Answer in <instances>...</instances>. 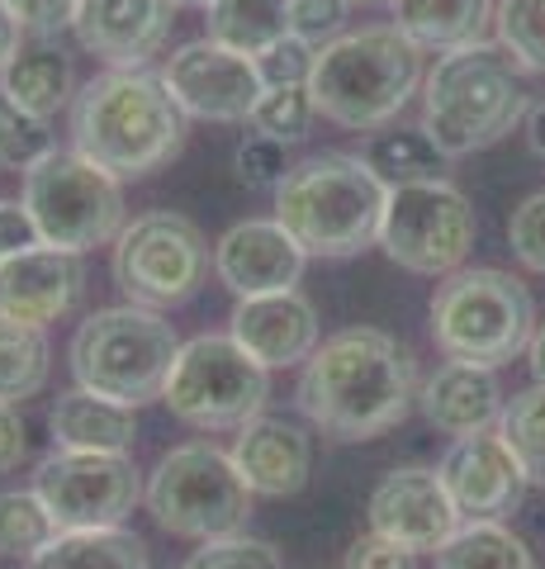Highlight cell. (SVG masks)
<instances>
[{
	"mask_svg": "<svg viewBox=\"0 0 545 569\" xmlns=\"http://www.w3.org/2000/svg\"><path fill=\"white\" fill-rule=\"evenodd\" d=\"M294 403L323 437L371 441L417 403V361L380 328H342L319 342L294 385Z\"/></svg>",
	"mask_w": 545,
	"mask_h": 569,
	"instance_id": "cell-1",
	"label": "cell"
},
{
	"mask_svg": "<svg viewBox=\"0 0 545 569\" xmlns=\"http://www.w3.org/2000/svg\"><path fill=\"white\" fill-rule=\"evenodd\" d=\"M72 148L114 181H143L185 148V110L143 67H104L72 100Z\"/></svg>",
	"mask_w": 545,
	"mask_h": 569,
	"instance_id": "cell-2",
	"label": "cell"
},
{
	"mask_svg": "<svg viewBox=\"0 0 545 569\" xmlns=\"http://www.w3.org/2000/svg\"><path fill=\"white\" fill-rule=\"evenodd\" d=\"M532 110L522 67L498 48V39H474L436 52L422 77V133L442 157H470L503 142Z\"/></svg>",
	"mask_w": 545,
	"mask_h": 569,
	"instance_id": "cell-3",
	"label": "cell"
},
{
	"mask_svg": "<svg viewBox=\"0 0 545 569\" xmlns=\"http://www.w3.org/2000/svg\"><path fill=\"white\" fill-rule=\"evenodd\" d=\"M422 48L398 24H371L319 48L309 96L337 129H390L422 86Z\"/></svg>",
	"mask_w": 545,
	"mask_h": 569,
	"instance_id": "cell-4",
	"label": "cell"
},
{
	"mask_svg": "<svg viewBox=\"0 0 545 569\" xmlns=\"http://www.w3.org/2000/svg\"><path fill=\"white\" fill-rule=\"evenodd\" d=\"M390 186L365 167V157L319 152L290 167L275 186V219L309 257L342 261L380 242V219Z\"/></svg>",
	"mask_w": 545,
	"mask_h": 569,
	"instance_id": "cell-5",
	"label": "cell"
},
{
	"mask_svg": "<svg viewBox=\"0 0 545 569\" xmlns=\"http://www.w3.org/2000/svg\"><path fill=\"white\" fill-rule=\"evenodd\" d=\"M175 351H181V332L162 309L110 305L72 332L67 366H72V380L91 395L143 408L162 399Z\"/></svg>",
	"mask_w": 545,
	"mask_h": 569,
	"instance_id": "cell-6",
	"label": "cell"
},
{
	"mask_svg": "<svg viewBox=\"0 0 545 569\" xmlns=\"http://www.w3.org/2000/svg\"><path fill=\"white\" fill-rule=\"evenodd\" d=\"M532 332L536 299L498 266H461L432 295V342L446 361L498 370L526 351Z\"/></svg>",
	"mask_w": 545,
	"mask_h": 569,
	"instance_id": "cell-7",
	"label": "cell"
},
{
	"mask_svg": "<svg viewBox=\"0 0 545 569\" xmlns=\"http://www.w3.org/2000/svg\"><path fill=\"white\" fill-rule=\"evenodd\" d=\"M252 489L238 475L233 456L214 441H181L152 466L143 503L166 537L219 541L238 537L252 518Z\"/></svg>",
	"mask_w": 545,
	"mask_h": 569,
	"instance_id": "cell-8",
	"label": "cell"
},
{
	"mask_svg": "<svg viewBox=\"0 0 545 569\" xmlns=\"http://www.w3.org/2000/svg\"><path fill=\"white\" fill-rule=\"evenodd\" d=\"M20 204L29 209V223L43 247H62L77 257L114 247L129 223L124 181L100 171L77 148H52L43 162H33L24 171Z\"/></svg>",
	"mask_w": 545,
	"mask_h": 569,
	"instance_id": "cell-9",
	"label": "cell"
},
{
	"mask_svg": "<svg viewBox=\"0 0 545 569\" xmlns=\"http://www.w3.org/2000/svg\"><path fill=\"white\" fill-rule=\"evenodd\" d=\"M271 370L252 361L228 332H204L181 342L162 385V403L171 418L200 432H238L266 413Z\"/></svg>",
	"mask_w": 545,
	"mask_h": 569,
	"instance_id": "cell-10",
	"label": "cell"
},
{
	"mask_svg": "<svg viewBox=\"0 0 545 569\" xmlns=\"http://www.w3.org/2000/svg\"><path fill=\"white\" fill-rule=\"evenodd\" d=\"M209 266H214V252H209L200 223H190L185 213L171 209L129 219L124 233L114 238L110 257L114 284L124 290L129 305L143 309H175L185 299H195Z\"/></svg>",
	"mask_w": 545,
	"mask_h": 569,
	"instance_id": "cell-11",
	"label": "cell"
},
{
	"mask_svg": "<svg viewBox=\"0 0 545 569\" xmlns=\"http://www.w3.org/2000/svg\"><path fill=\"white\" fill-rule=\"evenodd\" d=\"M474 238H480V219L474 204L465 200L461 186L451 181H413V186H390L380 219V242L384 257L413 276H451L461 271Z\"/></svg>",
	"mask_w": 545,
	"mask_h": 569,
	"instance_id": "cell-12",
	"label": "cell"
},
{
	"mask_svg": "<svg viewBox=\"0 0 545 569\" xmlns=\"http://www.w3.org/2000/svg\"><path fill=\"white\" fill-rule=\"evenodd\" d=\"M143 485L133 456H110V451H67L52 447L39 470H33V489L58 518L62 531H85V527H124L129 512L143 503Z\"/></svg>",
	"mask_w": 545,
	"mask_h": 569,
	"instance_id": "cell-13",
	"label": "cell"
},
{
	"mask_svg": "<svg viewBox=\"0 0 545 569\" xmlns=\"http://www.w3.org/2000/svg\"><path fill=\"white\" fill-rule=\"evenodd\" d=\"M162 81L171 100L185 110V119L204 123H242L252 119L261 100V77L248 52H233L204 33L195 43H181L162 67Z\"/></svg>",
	"mask_w": 545,
	"mask_h": 569,
	"instance_id": "cell-14",
	"label": "cell"
},
{
	"mask_svg": "<svg viewBox=\"0 0 545 569\" xmlns=\"http://www.w3.org/2000/svg\"><path fill=\"white\" fill-rule=\"evenodd\" d=\"M436 475H442V485L451 493L455 512H461V522L513 518V512L522 508L526 489H532L498 427L474 432V437H455L446 447V456L436 460Z\"/></svg>",
	"mask_w": 545,
	"mask_h": 569,
	"instance_id": "cell-15",
	"label": "cell"
},
{
	"mask_svg": "<svg viewBox=\"0 0 545 569\" xmlns=\"http://www.w3.org/2000/svg\"><path fill=\"white\" fill-rule=\"evenodd\" d=\"M455 527H461V512L436 470H390L371 493V531L413 556H436L455 537Z\"/></svg>",
	"mask_w": 545,
	"mask_h": 569,
	"instance_id": "cell-16",
	"label": "cell"
},
{
	"mask_svg": "<svg viewBox=\"0 0 545 569\" xmlns=\"http://www.w3.org/2000/svg\"><path fill=\"white\" fill-rule=\"evenodd\" d=\"M304 266L309 252L280 219H242L214 242V276L233 290V299L285 295L304 280Z\"/></svg>",
	"mask_w": 545,
	"mask_h": 569,
	"instance_id": "cell-17",
	"label": "cell"
},
{
	"mask_svg": "<svg viewBox=\"0 0 545 569\" xmlns=\"http://www.w3.org/2000/svg\"><path fill=\"white\" fill-rule=\"evenodd\" d=\"M85 266L77 252L33 242L0 266V313L29 328H48L81 305Z\"/></svg>",
	"mask_w": 545,
	"mask_h": 569,
	"instance_id": "cell-18",
	"label": "cell"
},
{
	"mask_svg": "<svg viewBox=\"0 0 545 569\" xmlns=\"http://www.w3.org/2000/svg\"><path fill=\"white\" fill-rule=\"evenodd\" d=\"M175 24V0H81L77 43L104 67H148L166 48Z\"/></svg>",
	"mask_w": 545,
	"mask_h": 569,
	"instance_id": "cell-19",
	"label": "cell"
},
{
	"mask_svg": "<svg viewBox=\"0 0 545 569\" xmlns=\"http://www.w3.org/2000/svg\"><path fill=\"white\" fill-rule=\"evenodd\" d=\"M228 337L266 370H285V366H304L319 351L323 328H319V309L299 290H285V295L238 299L233 318H228Z\"/></svg>",
	"mask_w": 545,
	"mask_h": 569,
	"instance_id": "cell-20",
	"label": "cell"
},
{
	"mask_svg": "<svg viewBox=\"0 0 545 569\" xmlns=\"http://www.w3.org/2000/svg\"><path fill=\"white\" fill-rule=\"evenodd\" d=\"M233 466L256 498H290L313 475V432L304 422L261 413L233 437Z\"/></svg>",
	"mask_w": 545,
	"mask_h": 569,
	"instance_id": "cell-21",
	"label": "cell"
},
{
	"mask_svg": "<svg viewBox=\"0 0 545 569\" xmlns=\"http://www.w3.org/2000/svg\"><path fill=\"white\" fill-rule=\"evenodd\" d=\"M503 385L498 370L470 366V361H442L417 389V408L442 437H474L498 427L503 418Z\"/></svg>",
	"mask_w": 545,
	"mask_h": 569,
	"instance_id": "cell-22",
	"label": "cell"
},
{
	"mask_svg": "<svg viewBox=\"0 0 545 569\" xmlns=\"http://www.w3.org/2000/svg\"><path fill=\"white\" fill-rule=\"evenodd\" d=\"M48 432L52 447L67 451H110V456H129L138 441V408L100 399L91 389H67L52 399L48 408Z\"/></svg>",
	"mask_w": 545,
	"mask_h": 569,
	"instance_id": "cell-23",
	"label": "cell"
},
{
	"mask_svg": "<svg viewBox=\"0 0 545 569\" xmlns=\"http://www.w3.org/2000/svg\"><path fill=\"white\" fill-rule=\"evenodd\" d=\"M0 91L20 100L29 114L52 119L58 110H72L77 100V62L58 39H29L0 71Z\"/></svg>",
	"mask_w": 545,
	"mask_h": 569,
	"instance_id": "cell-24",
	"label": "cell"
},
{
	"mask_svg": "<svg viewBox=\"0 0 545 569\" xmlns=\"http://www.w3.org/2000/svg\"><path fill=\"white\" fill-rule=\"evenodd\" d=\"M494 6L498 0H390L394 24L422 52H446L484 39L494 24Z\"/></svg>",
	"mask_w": 545,
	"mask_h": 569,
	"instance_id": "cell-25",
	"label": "cell"
},
{
	"mask_svg": "<svg viewBox=\"0 0 545 569\" xmlns=\"http://www.w3.org/2000/svg\"><path fill=\"white\" fill-rule=\"evenodd\" d=\"M24 569H148V546L129 527L58 531Z\"/></svg>",
	"mask_w": 545,
	"mask_h": 569,
	"instance_id": "cell-26",
	"label": "cell"
},
{
	"mask_svg": "<svg viewBox=\"0 0 545 569\" xmlns=\"http://www.w3.org/2000/svg\"><path fill=\"white\" fill-rule=\"evenodd\" d=\"M209 39L233 52H266L290 33V0H214L204 10Z\"/></svg>",
	"mask_w": 545,
	"mask_h": 569,
	"instance_id": "cell-27",
	"label": "cell"
},
{
	"mask_svg": "<svg viewBox=\"0 0 545 569\" xmlns=\"http://www.w3.org/2000/svg\"><path fill=\"white\" fill-rule=\"evenodd\" d=\"M436 569H541V560L507 522H461L436 550Z\"/></svg>",
	"mask_w": 545,
	"mask_h": 569,
	"instance_id": "cell-28",
	"label": "cell"
},
{
	"mask_svg": "<svg viewBox=\"0 0 545 569\" xmlns=\"http://www.w3.org/2000/svg\"><path fill=\"white\" fill-rule=\"evenodd\" d=\"M48 370H52L48 332L0 313V403L20 408L24 399H33L48 385Z\"/></svg>",
	"mask_w": 545,
	"mask_h": 569,
	"instance_id": "cell-29",
	"label": "cell"
},
{
	"mask_svg": "<svg viewBox=\"0 0 545 569\" xmlns=\"http://www.w3.org/2000/svg\"><path fill=\"white\" fill-rule=\"evenodd\" d=\"M365 167H371L384 186H413V181H436L442 176V148L422 129H380L365 142Z\"/></svg>",
	"mask_w": 545,
	"mask_h": 569,
	"instance_id": "cell-30",
	"label": "cell"
},
{
	"mask_svg": "<svg viewBox=\"0 0 545 569\" xmlns=\"http://www.w3.org/2000/svg\"><path fill=\"white\" fill-rule=\"evenodd\" d=\"M503 441L513 447L517 466L532 489H545V385H532L503 403L498 418Z\"/></svg>",
	"mask_w": 545,
	"mask_h": 569,
	"instance_id": "cell-31",
	"label": "cell"
},
{
	"mask_svg": "<svg viewBox=\"0 0 545 569\" xmlns=\"http://www.w3.org/2000/svg\"><path fill=\"white\" fill-rule=\"evenodd\" d=\"M58 518L48 512L39 489H6L0 493V556L33 560L39 550L58 537Z\"/></svg>",
	"mask_w": 545,
	"mask_h": 569,
	"instance_id": "cell-32",
	"label": "cell"
},
{
	"mask_svg": "<svg viewBox=\"0 0 545 569\" xmlns=\"http://www.w3.org/2000/svg\"><path fill=\"white\" fill-rule=\"evenodd\" d=\"M494 39L522 71L545 77V0H498Z\"/></svg>",
	"mask_w": 545,
	"mask_h": 569,
	"instance_id": "cell-33",
	"label": "cell"
},
{
	"mask_svg": "<svg viewBox=\"0 0 545 569\" xmlns=\"http://www.w3.org/2000/svg\"><path fill=\"white\" fill-rule=\"evenodd\" d=\"M313 119H319V104H313L309 86H280V91H261L256 110H252V133H266L275 142H285V148H294V142H304Z\"/></svg>",
	"mask_w": 545,
	"mask_h": 569,
	"instance_id": "cell-34",
	"label": "cell"
},
{
	"mask_svg": "<svg viewBox=\"0 0 545 569\" xmlns=\"http://www.w3.org/2000/svg\"><path fill=\"white\" fill-rule=\"evenodd\" d=\"M52 148H58V142L48 133V119L29 114L20 100H10L0 91V167L29 171L33 162H43Z\"/></svg>",
	"mask_w": 545,
	"mask_h": 569,
	"instance_id": "cell-35",
	"label": "cell"
},
{
	"mask_svg": "<svg viewBox=\"0 0 545 569\" xmlns=\"http://www.w3.org/2000/svg\"><path fill=\"white\" fill-rule=\"evenodd\" d=\"M181 569H285V560H280V550L271 541L238 531V537L200 541V550Z\"/></svg>",
	"mask_w": 545,
	"mask_h": 569,
	"instance_id": "cell-36",
	"label": "cell"
},
{
	"mask_svg": "<svg viewBox=\"0 0 545 569\" xmlns=\"http://www.w3.org/2000/svg\"><path fill=\"white\" fill-rule=\"evenodd\" d=\"M313 58H319V48L294 39V33H285L280 43H271L266 52H256V77L266 91H280V86H309L313 77Z\"/></svg>",
	"mask_w": 545,
	"mask_h": 569,
	"instance_id": "cell-37",
	"label": "cell"
},
{
	"mask_svg": "<svg viewBox=\"0 0 545 569\" xmlns=\"http://www.w3.org/2000/svg\"><path fill=\"white\" fill-rule=\"evenodd\" d=\"M233 171H238L242 186H252V190H275V186L290 176L285 142H275V138H266V133H248V138L238 142V152H233Z\"/></svg>",
	"mask_w": 545,
	"mask_h": 569,
	"instance_id": "cell-38",
	"label": "cell"
},
{
	"mask_svg": "<svg viewBox=\"0 0 545 569\" xmlns=\"http://www.w3.org/2000/svg\"><path fill=\"white\" fill-rule=\"evenodd\" d=\"M507 247H513V257L526 271L545 276V190L526 194L513 209V219H507Z\"/></svg>",
	"mask_w": 545,
	"mask_h": 569,
	"instance_id": "cell-39",
	"label": "cell"
},
{
	"mask_svg": "<svg viewBox=\"0 0 545 569\" xmlns=\"http://www.w3.org/2000/svg\"><path fill=\"white\" fill-rule=\"evenodd\" d=\"M351 0H290V33L313 48H323L346 33Z\"/></svg>",
	"mask_w": 545,
	"mask_h": 569,
	"instance_id": "cell-40",
	"label": "cell"
},
{
	"mask_svg": "<svg viewBox=\"0 0 545 569\" xmlns=\"http://www.w3.org/2000/svg\"><path fill=\"white\" fill-rule=\"evenodd\" d=\"M10 14L20 20L29 39H58L62 29L77 24V6L81 0H6Z\"/></svg>",
	"mask_w": 545,
	"mask_h": 569,
	"instance_id": "cell-41",
	"label": "cell"
},
{
	"mask_svg": "<svg viewBox=\"0 0 545 569\" xmlns=\"http://www.w3.org/2000/svg\"><path fill=\"white\" fill-rule=\"evenodd\" d=\"M346 569H417V556L413 550H403V546H394V541L375 537V531H365V537L351 541Z\"/></svg>",
	"mask_w": 545,
	"mask_h": 569,
	"instance_id": "cell-42",
	"label": "cell"
},
{
	"mask_svg": "<svg viewBox=\"0 0 545 569\" xmlns=\"http://www.w3.org/2000/svg\"><path fill=\"white\" fill-rule=\"evenodd\" d=\"M33 242H39V233H33V223H29V209L20 200H0V266Z\"/></svg>",
	"mask_w": 545,
	"mask_h": 569,
	"instance_id": "cell-43",
	"label": "cell"
},
{
	"mask_svg": "<svg viewBox=\"0 0 545 569\" xmlns=\"http://www.w3.org/2000/svg\"><path fill=\"white\" fill-rule=\"evenodd\" d=\"M29 456V427L14 403H0V475H10Z\"/></svg>",
	"mask_w": 545,
	"mask_h": 569,
	"instance_id": "cell-44",
	"label": "cell"
},
{
	"mask_svg": "<svg viewBox=\"0 0 545 569\" xmlns=\"http://www.w3.org/2000/svg\"><path fill=\"white\" fill-rule=\"evenodd\" d=\"M20 43H24V29H20V20L10 14V6L0 0V71H6V62L20 52Z\"/></svg>",
	"mask_w": 545,
	"mask_h": 569,
	"instance_id": "cell-45",
	"label": "cell"
},
{
	"mask_svg": "<svg viewBox=\"0 0 545 569\" xmlns=\"http://www.w3.org/2000/svg\"><path fill=\"white\" fill-rule=\"evenodd\" d=\"M526 142H532V152L545 162V100H532V110H526Z\"/></svg>",
	"mask_w": 545,
	"mask_h": 569,
	"instance_id": "cell-46",
	"label": "cell"
},
{
	"mask_svg": "<svg viewBox=\"0 0 545 569\" xmlns=\"http://www.w3.org/2000/svg\"><path fill=\"white\" fill-rule=\"evenodd\" d=\"M526 366H532V376H536V385H545V323H536V332H532V342H526Z\"/></svg>",
	"mask_w": 545,
	"mask_h": 569,
	"instance_id": "cell-47",
	"label": "cell"
},
{
	"mask_svg": "<svg viewBox=\"0 0 545 569\" xmlns=\"http://www.w3.org/2000/svg\"><path fill=\"white\" fill-rule=\"evenodd\" d=\"M181 6H195V10H209V6H214V0H175V10H181Z\"/></svg>",
	"mask_w": 545,
	"mask_h": 569,
	"instance_id": "cell-48",
	"label": "cell"
},
{
	"mask_svg": "<svg viewBox=\"0 0 545 569\" xmlns=\"http://www.w3.org/2000/svg\"><path fill=\"white\" fill-rule=\"evenodd\" d=\"M351 6H375V0H351Z\"/></svg>",
	"mask_w": 545,
	"mask_h": 569,
	"instance_id": "cell-49",
	"label": "cell"
}]
</instances>
